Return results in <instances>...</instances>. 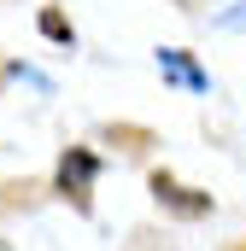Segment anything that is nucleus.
Returning a JSON list of instances; mask_svg holds the SVG:
<instances>
[{
    "mask_svg": "<svg viewBox=\"0 0 246 251\" xmlns=\"http://www.w3.org/2000/svg\"><path fill=\"white\" fill-rule=\"evenodd\" d=\"M94 176H100V158H94L88 146H70L59 158V170H53V193L70 199V204L88 216V210H94Z\"/></svg>",
    "mask_w": 246,
    "mask_h": 251,
    "instance_id": "nucleus-1",
    "label": "nucleus"
},
{
    "mask_svg": "<svg viewBox=\"0 0 246 251\" xmlns=\"http://www.w3.org/2000/svg\"><path fill=\"white\" fill-rule=\"evenodd\" d=\"M158 76H164L170 88H187V94H205V88H211L205 64L193 59L187 47H164V53H158Z\"/></svg>",
    "mask_w": 246,
    "mask_h": 251,
    "instance_id": "nucleus-3",
    "label": "nucleus"
},
{
    "mask_svg": "<svg viewBox=\"0 0 246 251\" xmlns=\"http://www.w3.org/2000/svg\"><path fill=\"white\" fill-rule=\"evenodd\" d=\"M153 199H158L164 210H176V216H187V222L211 216V193H199V187H187V181H176L170 170H153Z\"/></svg>",
    "mask_w": 246,
    "mask_h": 251,
    "instance_id": "nucleus-2",
    "label": "nucleus"
},
{
    "mask_svg": "<svg viewBox=\"0 0 246 251\" xmlns=\"http://www.w3.org/2000/svg\"><path fill=\"white\" fill-rule=\"evenodd\" d=\"M235 251H246V246H235Z\"/></svg>",
    "mask_w": 246,
    "mask_h": 251,
    "instance_id": "nucleus-6",
    "label": "nucleus"
},
{
    "mask_svg": "<svg viewBox=\"0 0 246 251\" xmlns=\"http://www.w3.org/2000/svg\"><path fill=\"white\" fill-rule=\"evenodd\" d=\"M106 134H112V140H123V152H147V146H153V134H147V128H129V123H112V128H106Z\"/></svg>",
    "mask_w": 246,
    "mask_h": 251,
    "instance_id": "nucleus-5",
    "label": "nucleus"
},
{
    "mask_svg": "<svg viewBox=\"0 0 246 251\" xmlns=\"http://www.w3.org/2000/svg\"><path fill=\"white\" fill-rule=\"evenodd\" d=\"M35 29H41L47 41H59V47H76V29H70V18H64L59 6H41V18H35Z\"/></svg>",
    "mask_w": 246,
    "mask_h": 251,
    "instance_id": "nucleus-4",
    "label": "nucleus"
}]
</instances>
